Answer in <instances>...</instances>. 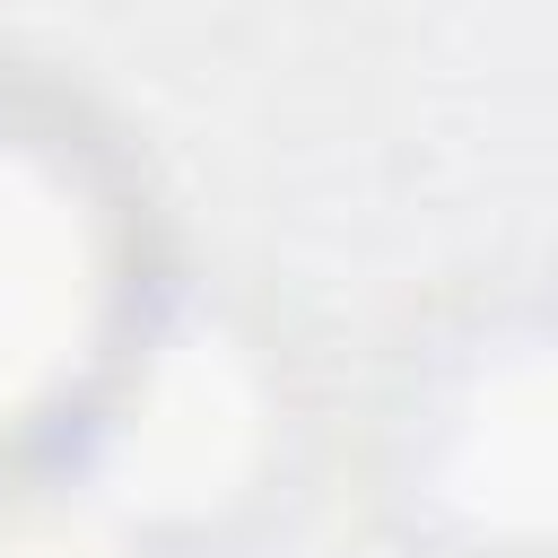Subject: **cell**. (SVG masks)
I'll list each match as a JSON object with an SVG mask.
<instances>
[{
  "instance_id": "obj_1",
  "label": "cell",
  "mask_w": 558,
  "mask_h": 558,
  "mask_svg": "<svg viewBox=\"0 0 558 558\" xmlns=\"http://www.w3.org/2000/svg\"><path fill=\"white\" fill-rule=\"evenodd\" d=\"M140 305L131 218L96 148L0 96V462L61 436Z\"/></svg>"
},
{
  "instance_id": "obj_2",
  "label": "cell",
  "mask_w": 558,
  "mask_h": 558,
  "mask_svg": "<svg viewBox=\"0 0 558 558\" xmlns=\"http://www.w3.org/2000/svg\"><path fill=\"white\" fill-rule=\"evenodd\" d=\"M262 418L270 392L235 331H218L201 305H140L44 453L105 523L148 532L244 497L262 471Z\"/></svg>"
},
{
  "instance_id": "obj_3",
  "label": "cell",
  "mask_w": 558,
  "mask_h": 558,
  "mask_svg": "<svg viewBox=\"0 0 558 558\" xmlns=\"http://www.w3.org/2000/svg\"><path fill=\"white\" fill-rule=\"evenodd\" d=\"M401 497L462 558H506L541 541L549 514L541 331H471L418 384V410L401 427Z\"/></svg>"
}]
</instances>
